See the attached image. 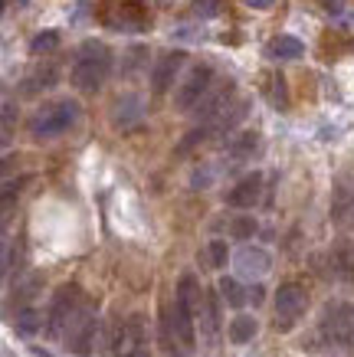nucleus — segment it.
<instances>
[{"instance_id":"1","label":"nucleus","mask_w":354,"mask_h":357,"mask_svg":"<svg viewBox=\"0 0 354 357\" xmlns=\"http://www.w3.org/2000/svg\"><path fill=\"white\" fill-rule=\"evenodd\" d=\"M112 73V50L102 40H86L75 50L73 59V86L79 92H98Z\"/></svg>"},{"instance_id":"2","label":"nucleus","mask_w":354,"mask_h":357,"mask_svg":"<svg viewBox=\"0 0 354 357\" xmlns=\"http://www.w3.org/2000/svg\"><path fill=\"white\" fill-rule=\"evenodd\" d=\"M318 341L322 347L348 351L354 347V305L348 302H328L318 318Z\"/></svg>"},{"instance_id":"3","label":"nucleus","mask_w":354,"mask_h":357,"mask_svg":"<svg viewBox=\"0 0 354 357\" xmlns=\"http://www.w3.org/2000/svg\"><path fill=\"white\" fill-rule=\"evenodd\" d=\"M75 121H79V105L73 98H59V102H46L43 109L33 112L27 128H30L33 138H56V135L73 128Z\"/></svg>"},{"instance_id":"4","label":"nucleus","mask_w":354,"mask_h":357,"mask_svg":"<svg viewBox=\"0 0 354 357\" xmlns=\"http://www.w3.org/2000/svg\"><path fill=\"white\" fill-rule=\"evenodd\" d=\"M96 335H98V314H96V305L86 298L79 305V312L73 314V321L66 325L63 341L73 354H89L92 344H96Z\"/></svg>"},{"instance_id":"5","label":"nucleus","mask_w":354,"mask_h":357,"mask_svg":"<svg viewBox=\"0 0 354 357\" xmlns=\"http://www.w3.org/2000/svg\"><path fill=\"white\" fill-rule=\"evenodd\" d=\"M305 308H309V292H305V285H299V282L279 285V292H276V328H279V331L295 328V321L305 314Z\"/></svg>"},{"instance_id":"6","label":"nucleus","mask_w":354,"mask_h":357,"mask_svg":"<svg viewBox=\"0 0 354 357\" xmlns=\"http://www.w3.org/2000/svg\"><path fill=\"white\" fill-rule=\"evenodd\" d=\"M82 302H86V298L79 292V285H63V289L53 295V305H50V314H46V331H50V337L66 335V325L73 321V314L79 312Z\"/></svg>"},{"instance_id":"7","label":"nucleus","mask_w":354,"mask_h":357,"mask_svg":"<svg viewBox=\"0 0 354 357\" xmlns=\"http://www.w3.org/2000/svg\"><path fill=\"white\" fill-rule=\"evenodd\" d=\"M214 89V69L210 66H193L187 79L181 82L177 96H174V105L181 112H197V105L204 102V96Z\"/></svg>"},{"instance_id":"8","label":"nucleus","mask_w":354,"mask_h":357,"mask_svg":"<svg viewBox=\"0 0 354 357\" xmlns=\"http://www.w3.org/2000/svg\"><path fill=\"white\" fill-rule=\"evenodd\" d=\"M112 354L115 357H148L141 314H131L125 325L115 328V335H112Z\"/></svg>"},{"instance_id":"9","label":"nucleus","mask_w":354,"mask_h":357,"mask_svg":"<svg viewBox=\"0 0 354 357\" xmlns=\"http://www.w3.org/2000/svg\"><path fill=\"white\" fill-rule=\"evenodd\" d=\"M230 98H233V82H230V79H226V82H214V89H210V92L204 96V102L197 105V115H200V121H204V128H210V125L233 105Z\"/></svg>"},{"instance_id":"10","label":"nucleus","mask_w":354,"mask_h":357,"mask_svg":"<svg viewBox=\"0 0 354 357\" xmlns=\"http://www.w3.org/2000/svg\"><path fill=\"white\" fill-rule=\"evenodd\" d=\"M233 266L236 275H243V279H263L272 269V256L263 246H243L233 256Z\"/></svg>"},{"instance_id":"11","label":"nucleus","mask_w":354,"mask_h":357,"mask_svg":"<svg viewBox=\"0 0 354 357\" xmlns=\"http://www.w3.org/2000/svg\"><path fill=\"white\" fill-rule=\"evenodd\" d=\"M181 66H184V53H181V50H171V53L158 56V63H154V69H151V89H154V96H164V92L177 82Z\"/></svg>"},{"instance_id":"12","label":"nucleus","mask_w":354,"mask_h":357,"mask_svg":"<svg viewBox=\"0 0 354 357\" xmlns=\"http://www.w3.org/2000/svg\"><path fill=\"white\" fill-rule=\"evenodd\" d=\"M332 223L338 229H351L354 227V187L351 184H338V187H334Z\"/></svg>"},{"instance_id":"13","label":"nucleus","mask_w":354,"mask_h":357,"mask_svg":"<svg viewBox=\"0 0 354 357\" xmlns=\"http://www.w3.org/2000/svg\"><path fill=\"white\" fill-rule=\"evenodd\" d=\"M259 194H263V174H249V177H243V181L226 194V204L239 206V210H249V206L259 204Z\"/></svg>"},{"instance_id":"14","label":"nucleus","mask_w":354,"mask_h":357,"mask_svg":"<svg viewBox=\"0 0 354 357\" xmlns=\"http://www.w3.org/2000/svg\"><path fill=\"white\" fill-rule=\"evenodd\" d=\"M332 269L338 279L344 282H354V243L341 239V243H334L332 249Z\"/></svg>"},{"instance_id":"15","label":"nucleus","mask_w":354,"mask_h":357,"mask_svg":"<svg viewBox=\"0 0 354 357\" xmlns=\"http://www.w3.org/2000/svg\"><path fill=\"white\" fill-rule=\"evenodd\" d=\"M141 98L138 96H125L115 102V112H112V121H115L118 128H128V125H135V121L141 119Z\"/></svg>"},{"instance_id":"16","label":"nucleus","mask_w":354,"mask_h":357,"mask_svg":"<svg viewBox=\"0 0 354 357\" xmlns=\"http://www.w3.org/2000/svg\"><path fill=\"white\" fill-rule=\"evenodd\" d=\"M226 335H230L233 344H249L256 337V318L253 314H236L230 321V328H226Z\"/></svg>"},{"instance_id":"17","label":"nucleus","mask_w":354,"mask_h":357,"mask_svg":"<svg viewBox=\"0 0 354 357\" xmlns=\"http://www.w3.org/2000/svg\"><path fill=\"white\" fill-rule=\"evenodd\" d=\"M256 148H259L256 131H239V135L230 141V158H233V161H246V158H253Z\"/></svg>"},{"instance_id":"18","label":"nucleus","mask_w":354,"mask_h":357,"mask_svg":"<svg viewBox=\"0 0 354 357\" xmlns=\"http://www.w3.org/2000/svg\"><path fill=\"white\" fill-rule=\"evenodd\" d=\"M13 328H17V335H23V337H30V335H36L40 328H43V314H40V308H20L17 312V318H13Z\"/></svg>"},{"instance_id":"19","label":"nucleus","mask_w":354,"mask_h":357,"mask_svg":"<svg viewBox=\"0 0 354 357\" xmlns=\"http://www.w3.org/2000/svg\"><path fill=\"white\" fill-rule=\"evenodd\" d=\"M305 53V46L295 40V36H276L272 43H269V56L272 59H299Z\"/></svg>"},{"instance_id":"20","label":"nucleus","mask_w":354,"mask_h":357,"mask_svg":"<svg viewBox=\"0 0 354 357\" xmlns=\"http://www.w3.org/2000/svg\"><path fill=\"white\" fill-rule=\"evenodd\" d=\"M53 82H56V66L46 63V66L33 69L30 76H27V86H23V92H27V96H33V92H40V89H50Z\"/></svg>"},{"instance_id":"21","label":"nucleus","mask_w":354,"mask_h":357,"mask_svg":"<svg viewBox=\"0 0 354 357\" xmlns=\"http://www.w3.org/2000/svg\"><path fill=\"white\" fill-rule=\"evenodd\" d=\"M220 295H223V302L233 305V308H239L243 302H249V292H243L236 279H220Z\"/></svg>"},{"instance_id":"22","label":"nucleus","mask_w":354,"mask_h":357,"mask_svg":"<svg viewBox=\"0 0 354 357\" xmlns=\"http://www.w3.org/2000/svg\"><path fill=\"white\" fill-rule=\"evenodd\" d=\"M200 321H204L207 335L214 337V335H216V328H220V318H216V298H214V292H207V295H204V305H200Z\"/></svg>"},{"instance_id":"23","label":"nucleus","mask_w":354,"mask_h":357,"mask_svg":"<svg viewBox=\"0 0 354 357\" xmlns=\"http://www.w3.org/2000/svg\"><path fill=\"white\" fill-rule=\"evenodd\" d=\"M56 46H59V36H56L53 30H46V33H40V36H33V40H30V53H33V56L53 53Z\"/></svg>"},{"instance_id":"24","label":"nucleus","mask_w":354,"mask_h":357,"mask_svg":"<svg viewBox=\"0 0 354 357\" xmlns=\"http://www.w3.org/2000/svg\"><path fill=\"white\" fill-rule=\"evenodd\" d=\"M230 233H233L236 239H246V236H253V233H256V223H253L249 217H236L233 227H230Z\"/></svg>"},{"instance_id":"25","label":"nucleus","mask_w":354,"mask_h":357,"mask_svg":"<svg viewBox=\"0 0 354 357\" xmlns=\"http://www.w3.org/2000/svg\"><path fill=\"white\" fill-rule=\"evenodd\" d=\"M210 266H214V269H223L226 266V243L223 239H214V243H210Z\"/></svg>"},{"instance_id":"26","label":"nucleus","mask_w":354,"mask_h":357,"mask_svg":"<svg viewBox=\"0 0 354 357\" xmlns=\"http://www.w3.org/2000/svg\"><path fill=\"white\" fill-rule=\"evenodd\" d=\"M272 102H276L279 109L289 105V96H286V79L282 76H272Z\"/></svg>"},{"instance_id":"27","label":"nucleus","mask_w":354,"mask_h":357,"mask_svg":"<svg viewBox=\"0 0 354 357\" xmlns=\"http://www.w3.org/2000/svg\"><path fill=\"white\" fill-rule=\"evenodd\" d=\"M220 10V0H197V13H204V17H214Z\"/></svg>"},{"instance_id":"28","label":"nucleus","mask_w":354,"mask_h":357,"mask_svg":"<svg viewBox=\"0 0 354 357\" xmlns=\"http://www.w3.org/2000/svg\"><path fill=\"white\" fill-rule=\"evenodd\" d=\"M249 302L253 305L263 302V285H253V289H249Z\"/></svg>"},{"instance_id":"29","label":"nucleus","mask_w":354,"mask_h":357,"mask_svg":"<svg viewBox=\"0 0 354 357\" xmlns=\"http://www.w3.org/2000/svg\"><path fill=\"white\" fill-rule=\"evenodd\" d=\"M249 7H256V10H266V7H272V0H246Z\"/></svg>"},{"instance_id":"30","label":"nucleus","mask_w":354,"mask_h":357,"mask_svg":"<svg viewBox=\"0 0 354 357\" xmlns=\"http://www.w3.org/2000/svg\"><path fill=\"white\" fill-rule=\"evenodd\" d=\"M17 3H23V0H17Z\"/></svg>"}]
</instances>
